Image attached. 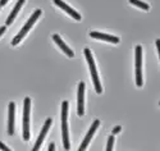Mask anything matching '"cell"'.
I'll list each match as a JSON object with an SVG mask.
<instances>
[{"instance_id":"8","label":"cell","mask_w":160,"mask_h":151,"mask_svg":"<svg viewBox=\"0 0 160 151\" xmlns=\"http://www.w3.org/2000/svg\"><path fill=\"white\" fill-rule=\"evenodd\" d=\"M51 122H52V120H51L50 118L45 122V126L42 127L41 132H40L38 138H37V141H36V143H35V146H33V151H37V150L40 148V146H41V143H42V141H44V138H45V136H46V133H48V131H49V128H50V126H51Z\"/></svg>"},{"instance_id":"12","label":"cell","mask_w":160,"mask_h":151,"mask_svg":"<svg viewBox=\"0 0 160 151\" xmlns=\"http://www.w3.org/2000/svg\"><path fill=\"white\" fill-rule=\"evenodd\" d=\"M24 4V0H18L17 2V4H16V7L13 8V10H12V13L9 14V17H8V19H7V26H9V24H12L13 23V21H14V18H16V16L18 14V12H19V9L22 8V5Z\"/></svg>"},{"instance_id":"14","label":"cell","mask_w":160,"mask_h":151,"mask_svg":"<svg viewBox=\"0 0 160 151\" xmlns=\"http://www.w3.org/2000/svg\"><path fill=\"white\" fill-rule=\"evenodd\" d=\"M67 117H68V101L62 103V122H67Z\"/></svg>"},{"instance_id":"9","label":"cell","mask_w":160,"mask_h":151,"mask_svg":"<svg viewBox=\"0 0 160 151\" xmlns=\"http://www.w3.org/2000/svg\"><path fill=\"white\" fill-rule=\"evenodd\" d=\"M52 2H54V4H55V5H58V7H60L63 10H65V12L68 13L69 16H72L74 19H77V21H79V19H81V16H79V14H78V13H77L76 10H73L71 7H68V5H67L64 2H62V0H52Z\"/></svg>"},{"instance_id":"19","label":"cell","mask_w":160,"mask_h":151,"mask_svg":"<svg viewBox=\"0 0 160 151\" xmlns=\"http://www.w3.org/2000/svg\"><path fill=\"white\" fill-rule=\"evenodd\" d=\"M55 150V145L54 143H50L49 145V151H54Z\"/></svg>"},{"instance_id":"4","label":"cell","mask_w":160,"mask_h":151,"mask_svg":"<svg viewBox=\"0 0 160 151\" xmlns=\"http://www.w3.org/2000/svg\"><path fill=\"white\" fill-rule=\"evenodd\" d=\"M142 48L140 45L136 46V85L138 87L142 86Z\"/></svg>"},{"instance_id":"18","label":"cell","mask_w":160,"mask_h":151,"mask_svg":"<svg viewBox=\"0 0 160 151\" xmlns=\"http://www.w3.org/2000/svg\"><path fill=\"white\" fill-rule=\"evenodd\" d=\"M121 129H122L121 127H119V126H117V127H114V129H113V132H112V133H113V134H117V133H119V132H121Z\"/></svg>"},{"instance_id":"5","label":"cell","mask_w":160,"mask_h":151,"mask_svg":"<svg viewBox=\"0 0 160 151\" xmlns=\"http://www.w3.org/2000/svg\"><path fill=\"white\" fill-rule=\"evenodd\" d=\"M78 109H77V114L79 117H82L85 114V82H81L78 86Z\"/></svg>"},{"instance_id":"20","label":"cell","mask_w":160,"mask_h":151,"mask_svg":"<svg viewBox=\"0 0 160 151\" xmlns=\"http://www.w3.org/2000/svg\"><path fill=\"white\" fill-rule=\"evenodd\" d=\"M5 30H7V28H5V26H3V27H0V36H2V35H3L4 32H5Z\"/></svg>"},{"instance_id":"7","label":"cell","mask_w":160,"mask_h":151,"mask_svg":"<svg viewBox=\"0 0 160 151\" xmlns=\"http://www.w3.org/2000/svg\"><path fill=\"white\" fill-rule=\"evenodd\" d=\"M16 113V104H9V118H8V134H14V114Z\"/></svg>"},{"instance_id":"11","label":"cell","mask_w":160,"mask_h":151,"mask_svg":"<svg viewBox=\"0 0 160 151\" xmlns=\"http://www.w3.org/2000/svg\"><path fill=\"white\" fill-rule=\"evenodd\" d=\"M52 40L55 41V43L59 45V48H60V49H62V50H63V51H64V53H65V54H67V55H68L69 58H73V57H74V53H73V51H72V50H71L68 46H67V45L63 43L62 38H60L58 35H52Z\"/></svg>"},{"instance_id":"2","label":"cell","mask_w":160,"mask_h":151,"mask_svg":"<svg viewBox=\"0 0 160 151\" xmlns=\"http://www.w3.org/2000/svg\"><path fill=\"white\" fill-rule=\"evenodd\" d=\"M40 16H41V9H37V10H35V12H33V14H32V16H31V18L28 19V22L23 26V28L21 30V32H19L14 38H13V41H12V45H13V46L17 45V44H19V41L26 36V33H27V32L30 31V28L33 26V23L37 21V18H38Z\"/></svg>"},{"instance_id":"17","label":"cell","mask_w":160,"mask_h":151,"mask_svg":"<svg viewBox=\"0 0 160 151\" xmlns=\"http://www.w3.org/2000/svg\"><path fill=\"white\" fill-rule=\"evenodd\" d=\"M0 148H2V150H4V151H9V150H10V148H9L8 146H5V145H4L2 141H0Z\"/></svg>"},{"instance_id":"21","label":"cell","mask_w":160,"mask_h":151,"mask_svg":"<svg viewBox=\"0 0 160 151\" xmlns=\"http://www.w3.org/2000/svg\"><path fill=\"white\" fill-rule=\"evenodd\" d=\"M8 3V0H0V7H3V5H5Z\"/></svg>"},{"instance_id":"13","label":"cell","mask_w":160,"mask_h":151,"mask_svg":"<svg viewBox=\"0 0 160 151\" xmlns=\"http://www.w3.org/2000/svg\"><path fill=\"white\" fill-rule=\"evenodd\" d=\"M62 133H63V143H64V148L69 150V138H68V126H67V122H62Z\"/></svg>"},{"instance_id":"3","label":"cell","mask_w":160,"mask_h":151,"mask_svg":"<svg viewBox=\"0 0 160 151\" xmlns=\"http://www.w3.org/2000/svg\"><path fill=\"white\" fill-rule=\"evenodd\" d=\"M23 108V140L28 141L30 140V108H31V99L26 98Z\"/></svg>"},{"instance_id":"10","label":"cell","mask_w":160,"mask_h":151,"mask_svg":"<svg viewBox=\"0 0 160 151\" xmlns=\"http://www.w3.org/2000/svg\"><path fill=\"white\" fill-rule=\"evenodd\" d=\"M90 36L92 38L105 40V41H109V43H113V44H118L119 43V38L117 36H112V35H105V33H100V32H91Z\"/></svg>"},{"instance_id":"16","label":"cell","mask_w":160,"mask_h":151,"mask_svg":"<svg viewBox=\"0 0 160 151\" xmlns=\"http://www.w3.org/2000/svg\"><path fill=\"white\" fill-rule=\"evenodd\" d=\"M113 143H114V136H109L108 138V146H106V150L112 151L113 150Z\"/></svg>"},{"instance_id":"22","label":"cell","mask_w":160,"mask_h":151,"mask_svg":"<svg viewBox=\"0 0 160 151\" xmlns=\"http://www.w3.org/2000/svg\"><path fill=\"white\" fill-rule=\"evenodd\" d=\"M155 44H156V48H158V50H159V44H160V40H156V43H155Z\"/></svg>"},{"instance_id":"6","label":"cell","mask_w":160,"mask_h":151,"mask_svg":"<svg viewBox=\"0 0 160 151\" xmlns=\"http://www.w3.org/2000/svg\"><path fill=\"white\" fill-rule=\"evenodd\" d=\"M99 126H100V120H99V119L94 120V123H92V126H91V128H90V131H88L87 136L85 137V140H83L82 145L79 146V151H83V150H85V148L87 147V145H88L90 140L92 138V136H94V133L96 132V129H98V127H99Z\"/></svg>"},{"instance_id":"15","label":"cell","mask_w":160,"mask_h":151,"mask_svg":"<svg viewBox=\"0 0 160 151\" xmlns=\"http://www.w3.org/2000/svg\"><path fill=\"white\" fill-rule=\"evenodd\" d=\"M129 3H132L133 5H136V7H138V8H142L143 10H149V4H146V3H142V2H140V0H129Z\"/></svg>"},{"instance_id":"1","label":"cell","mask_w":160,"mask_h":151,"mask_svg":"<svg viewBox=\"0 0 160 151\" xmlns=\"http://www.w3.org/2000/svg\"><path fill=\"white\" fill-rule=\"evenodd\" d=\"M83 53H85V57H86V59L88 62V67H90V71H91V77H92V81H94V85H95V90H96L98 93H101L102 88H101L100 81H99V76H98V72H96V65H95L94 58H92L91 50L90 49H85Z\"/></svg>"}]
</instances>
